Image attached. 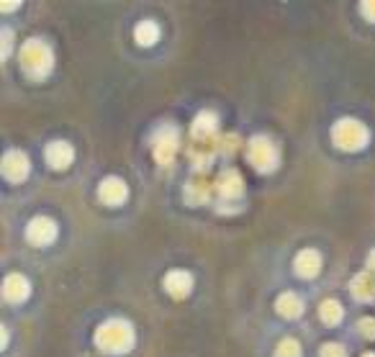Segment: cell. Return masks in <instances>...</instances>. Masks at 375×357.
<instances>
[{
  "mask_svg": "<svg viewBox=\"0 0 375 357\" xmlns=\"http://www.w3.org/2000/svg\"><path fill=\"white\" fill-rule=\"evenodd\" d=\"M357 327H360V334H363V337L375 339V319H363Z\"/></svg>",
  "mask_w": 375,
  "mask_h": 357,
  "instance_id": "obj_22",
  "label": "cell"
},
{
  "mask_svg": "<svg viewBox=\"0 0 375 357\" xmlns=\"http://www.w3.org/2000/svg\"><path fill=\"white\" fill-rule=\"evenodd\" d=\"M275 306H278V313H283L288 319H296L303 313V301L296 293H283L275 301Z\"/></svg>",
  "mask_w": 375,
  "mask_h": 357,
  "instance_id": "obj_17",
  "label": "cell"
},
{
  "mask_svg": "<svg viewBox=\"0 0 375 357\" xmlns=\"http://www.w3.org/2000/svg\"><path fill=\"white\" fill-rule=\"evenodd\" d=\"M0 8H3V10H16V8H19V3H3Z\"/></svg>",
  "mask_w": 375,
  "mask_h": 357,
  "instance_id": "obj_25",
  "label": "cell"
},
{
  "mask_svg": "<svg viewBox=\"0 0 375 357\" xmlns=\"http://www.w3.org/2000/svg\"><path fill=\"white\" fill-rule=\"evenodd\" d=\"M275 357H301V345L296 339H283L275 349Z\"/></svg>",
  "mask_w": 375,
  "mask_h": 357,
  "instance_id": "obj_20",
  "label": "cell"
},
{
  "mask_svg": "<svg viewBox=\"0 0 375 357\" xmlns=\"http://www.w3.org/2000/svg\"><path fill=\"white\" fill-rule=\"evenodd\" d=\"M211 198V185L201 177H195L191 183L185 185V201L193 203V206H198V203H206Z\"/></svg>",
  "mask_w": 375,
  "mask_h": 357,
  "instance_id": "obj_16",
  "label": "cell"
},
{
  "mask_svg": "<svg viewBox=\"0 0 375 357\" xmlns=\"http://www.w3.org/2000/svg\"><path fill=\"white\" fill-rule=\"evenodd\" d=\"M321 357H347V352H345L342 345L329 342V345H324V347H321Z\"/></svg>",
  "mask_w": 375,
  "mask_h": 357,
  "instance_id": "obj_21",
  "label": "cell"
},
{
  "mask_svg": "<svg viewBox=\"0 0 375 357\" xmlns=\"http://www.w3.org/2000/svg\"><path fill=\"white\" fill-rule=\"evenodd\" d=\"M352 296L355 298H360V301H370L375 296V278L373 275H367V273H360L352 278Z\"/></svg>",
  "mask_w": 375,
  "mask_h": 357,
  "instance_id": "obj_15",
  "label": "cell"
},
{
  "mask_svg": "<svg viewBox=\"0 0 375 357\" xmlns=\"http://www.w3.org/2000/svg\"><path fill=\"white\" fill-rule=\"evenodd\" d=\"M363 13L367 16V21H373V23H375V0H367V3H363Z\"/></svg>",
  "mask_w": 375,
  "mask_h": 357,
  "instance_id": "obj_23",
  "label": "cell"
},
{
  "mask_svg": "<svg viewBox=\"0 0 375 357\" xmlns=\"http://www.w3.org/2000/svg\"><path fill=\"white\" fill-rule=\"evenodd\" d=\"M3 175H6L8 180H13V183H21V180L28 175L26 155H23V152H19V149L6 152V157H3Z\"/></svg>",
  "mask_w": 375,
  "mask_h": 357,
  "instance_id": "obj_8",
  "label": "cell"
},
{
  "mask_svg": "<svg viewBox=\"0 0 375 357\" xmlns=\"http://www.w3.org/2000/svg\"><path fill=\"white\" fill-rule=\"evenodd\" d=\"M216 188H219V195L224 201H237L242 191H244V185H242V175L237 170H224L219 175V180H216Z\"/></svg>",
  "mask_w": 375,
  "mask_h": 357,
  "instance_id": "obj_9",
  "label": "cell"
},
{
  "mask_svg": "<svg viewBox=\"0 0 375 357\" xmlns=\"http://www.w3.org/2000/svg\"><path fill=\"white\" fill-rule=\"evenodd\" d=\"M367 128L355 119H342L334 124L331 128V139L339 149H347V152H357L367 144Z\"/></svg>",
  "mask_w": 375,
  "mask_h": 357,
  "instance_id": "obj_3",
  "label": "cell"
},
{
  "mask_svg": "<svg viewBox=\"0 0 375 357\" xmlns=\"http://www.w3.org/2000/svg\"><path fill=\"white\" fill-rule=\"evenodd\" d=\"M134 37H137V41L142 46H152L160 39V26H157L155 21H142L137 26V31H134Z\"/></svg>",
  "mask_w": 375,
  "mask_h": 357,
  "instance_id": "obj_18",
  "label": "cell"
},
{
  "mask_svg": "<svg viewBox=\"0 0 375 357\" xmlns=\"http://www.w3.org/2000/svg\"><path fill=\"white\" fill-rule=\"evenodd\" d=\"M319 316L324 324H329V327H334V324H339L342 321V316H345V311H342V306H339L337 301H324L319 309Z\"/></svg>",
  "mask_w": 375,
  "mask_h": 357,
  "instance_id": "obj_19",
  "label": "cell"
},
{
  "mask_svg": "<svg viewBox=\"0 0 375 357\" xmlns=\"http://www.w3.org/2000/svg\"><path fill=\"white\" fill-rule=\"evenodd\" d=\"M367 265H370V267H373V270H375V249H373V252H370V257H367Z\"/></svg>",
  "mask_w": 375,
  "mask_h": 357,
  "instance_id": "obj_26",
  "label": "cell"
},
{
  "mask_svg": "<svg viewBox=\"0 0 375 357\" xmlns=\"http://www.w3.org/2000/svg\"><path fill=\"white\" fill-rule=\"evenodd\" d=\"M52 64H55V57H52V49L44 44V41H26L23 49H21V67L26 70L31 77H44L49 75L52 70Z\"/></svg>",
  "mask_w": 375,
  "mask_h": 357,
  "instance_id": "obj_2",
  "label": "cell"
},
{
  "mask_svg": "<svg viewBox=\"0 0 375 357\" xmlns=\"http://www.w3.org/2000/svg\"><path fill=\"white\" fill-rule=\"evenodd\" d=\"M249 160L260 173H270L278 165V149L273 147V142L265 137H255L249 142Z\"/></svg>",
  "mask_w": 375,
  "mask_h": 357,
  "instance_id": "obj_4",
  "label": "cell"
},
{
  "mask_svg": "<svg viewBox=\"0 0 375 357\" xmlns=\"http://www.w3.org/2000/svg\"><path fill=\"white\" fill-rule=\"evenodd\" d=\"M216 131H219V119L211 110H203V113L195 116V121H193V137H195V142L211 144V142H216Z\"/></svg>",
  "mask_w": 375,
  "mask_h": 357,
  "instance_id": "obj_7",
  "label": "cell"
},
{
  "mask_svg": "<svg viewBox=\"0 0 375 357\" xmlns=\"http://www.w3.org/2000/svg\"><path fill=\"white\" fill-rule=\"evenodd\" d=\"M319 270H321V255L316 249L298 252V257H296V273L301 275V278H314V275H319Z\"/></svg>",
  "mask_w": 375,
  "mask_h": 357,
  "instance_id": "obj_13",
  "label": "cell"
},
{
  "mask_svg": "<svg viewBox=\"0 0 375 357\" xmlns=\"http://www.w3.org/2000/svg\"><path fill=\"white\" fill-rule=\"evenodd\" d=\"M73 157L75 152L67 142H52L46 147V160H49V165L55 167V170H64V167L73 162Z\"/></svg>",
  "mask_w": 375,
  "mask_h": 357,
  "instance_id": "obj_14",
  "label": "cell"
},
{
  "mask_svg": "<svg viewBox=\"0 0 375 357\" xmlns=\"http://www.w3.org/2000/svg\"><path fill=\"white\" fill-rule=\"evenodd\" d=\"M26 237L31 244H37V247H46L49 242H55L57 239V224L52 219H46V216H39L28 224L26 229Z\"/></svg>",
  "mask_w": 375,
  "mask_h": 357,
  "instance_id": "obj_6",
  "label": "cell"
},
{
  "mask_svg": "<svg viewBox=\"0 0 375 357\" xmlns=\"http://www.w3.org/2000/svg\"><path fill=\"white\" fill-rule=\"evenodd\" d=\"M98 195H101L103 203H108V206H119V203L126 201L128 195V188L124 180H119V177H106L101 183V188H98Z\"/></svg>",
  "mask_w": 375,
  "mask_h": 357,
  "instance_id": "obj_11",
  "label": "cell"
},
{
  "mask_svg": "<svg viewBox=\"0 0 375 357\" xmlns=\"http://www.w3.org/2000/svg\"><path fill=\"white\" fill-rule=\"evenodd\" d=\"M363 357H375V355H373V352H367V355H363Z\"/></svg>",
  "mask_w": 375,
  "mask_h": 357,
  "instance_id": "obj_27",
  "label": "cell"
},
{
  "mask_svg": "<svg viewBox=\"0 0 375 357\" xmlns=\"http://www.w3.org/2000/svg\"><path fill=\"white\" fill-rule=\"evenodd\" d=\"M177 142H180V137H177V128L162 126L160 131H157V137H155V160L160 162V165L173 162L175 152H177Z\"/></svg>",
  "mask_w": 375,
  "mask_h": 357,
  "instance_id": "obj_5",
  "label": "cell"
},
{
  "mask_svg": "<svg viewBox=\"0 0 375 357\" xmlns=\"http://www.w3.org/2000/svg\"><path fill=\"white\" fill-rule=\"evenodd\" d=\"M8 44H10V31L3 28V57H8Z\"/></svg>",
  "mask_w": 375,
  "mask_h": 357,
  "instance_id": "obj_24",
  "label": "cell"
},
{
  "mask_svg": "<svg viewBox=\"0 0 375 357\" xmlns=\"http://www.w3.org/2000/svg\"><path fill=\"white\" fill-rule=\"evenodd\" d=\"M28 293H31V285H28V280L23 275L13 273L3 280V298H6V301L21 303V301H26Z\"/></svg>",
  "mask_w": 375,
  "mask_h": 357,
  "instance_id": "obj_10",
  "label": "cell"
},
{
  "mask_svg": "<svg viewBox=\"0 0 375 357\" xmlns=\"http://www.w3.org/2000/svg\"><path fill=\"white\" fill-rule=\"evenodd\" d=\"M165 288L173 298H185L193 291V275L185 270H173L165 278Z\"/></svg>",
  "mask_w": 375,
  "mask_h": 357,
  "instance_id": "obj_12",
  "label": "cell"
},
{
  "mask_svg": "<svg viewBox=\"0 0 375 357\" xmlns=\"http://www.w3.org/2000/svg\"><path fill=\"white\" fill-rule=\"evenodd\" d=\"M95 345H98L103 352H110V355L128 352L131 345H134V329L128 327L126 321L110 319L106 321V324H101V329L95 331Z\"/></svg>",
  "mask_w": 375,
  "mask_h": 357,
  "instance_id": "obj_1",
  "label": "cell"
}]
</instances>
